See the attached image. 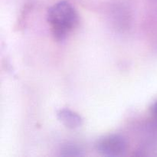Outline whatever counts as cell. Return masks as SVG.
<instances>
[{
	"instance_id": "5b68a950",
	"label": "cell",
	"mask_w": 157,
	"mask_h": 157,
	"mask_svg": "<svg viewBox=\"0 0 157 157\" xmlns=\"http://www.w3.org/2000/svg\"><path fill=\"white\" fill-rule=\"evenodd\" d=\"M150 112H151V114L153 115V118L157 121V101L150 107Z\"/></svg>"
},
{
	"instance_id": "277c9868",
	"label": "cell",
	"mask_w": 157,
	"mask_h": 157,
	"mask_svg": "<svg viewBox=\"0 0 157 157\" xmlns=\"http://www.w3.org/2000/svg\"><path fill=\"white\" fill-rule=\"evenodd\" d=\"M60 155L62 156H82L84 153L82 149L75 144H66L60 151Z\"/></svg>"
},
{
	"instance_id": "3957f363",
	"label": "cell",
	"mask_w": 157,
	"mask_h": 157,
	"mask_svg": "<svg viewBox=\"0 0 157 157\" xmlns=\"http://www.w3.org/2000/svg\"><path fill=\"white\" fill-rule=\"evenodd\" d=\"M57 117L60 122L69 129L78 128L83 124L81 117L69 109H61L57 113Z\"/></svg>"
},
{
	"instance_id": "7a4b0ae2",
	"label": "cell",
	"mask_w": 157,
	"mask_h": 157,
	"mask_svg": "<svg viewBox=\"0 0 157 157\" xmlns=\"http://www.w3.org/2000/svg\"><path fill=\"white\" fill-rule=\"evenodd\" d=\"M98 153L104 156H122L127 150V142L125 138L119 134H110L100 138L96 143Z\"/></svg>"
},
{
	"instance_id": "6da1fadb",
	"label": "cell",
	"mask_w": 157,
	"mask_h": 157,
	"mask_svg": "<svg viewBox=\"0 0 157 157\" xmlns=\"http://www.w3.org/2000/svg\"><path fill=\"white\" fill-rule=\"evenodd\" d=\"M78 15L71 3L61 1L52 6L48 12V21L54 37L62 41L78 24Z\"/></svg>"
}]
</instances>
